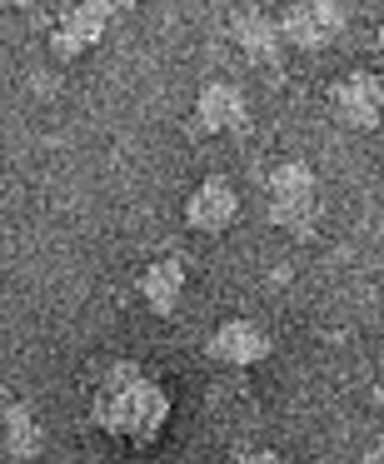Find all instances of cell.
Listing matches in <instances>:
<instances>
[{
	"label": "cell",
	"mask_w": 384,
	"mask_h": 464,
	"mask_svg": "<svg viewBox=\"0 0 384 464\" xmlns=\"http://www.w3.org/2000/svg\"><path fill=\"white\" fill-rule=\"evenodd\" d=\"M205 354L215 364H230V370H250V364L270 360V334L254 320H225V324H215Z\"/></svg>",
	"instance_id": "obj_9"
},
{
	"label": "cell",
	"mask_w": 384,
	"mask_h": 464,
	"mask_svg": "<svg viewBox=\"0 0 384 464\" xmlns=\"http://www.w3.org/2000/svg\"><path fill=\"white\" fill-rule=\"evenodd\" d=\"M175 400L165 390L160 374H150L145 364L120 360L101 374V384L91 390V424L105 440L125 444V450H150L170 430Z\"/></svg>",
	"instance_id": "obj_1"
},
{
	"label": "cell",
	"mask_w": 384,
	"mask_h": 464,
	"mask_svg": "<svg viewBox=\"0 0 384 464\" xmlns=\"http://www.w3.org/2000/svg\"><path fill=\"white\" fill-rule=\"evenodd\" d=\"M245 200L240 190H235L230 175H200V180L190 185V195H185V225H190L195 235H225L235 220H240Z\"/></svg>",
	"instance_id": "obj_6"
},
{
	"label": "cell",
	"mask_w": 384,
	"mask_h": 464,
	"mask_svg": "<svg viewBox=\"0 0 384 464\" xmlns=\"http://www.w3.org/2000/svg\"><path fill=\"white\" fill-rule=\"evenodd\" d=\"M230 41L240 55H250V65H274L284 55V41H280V25L264 5H235L230 15Z\"/></svg>",
	"instance_id": "obj_8"
},
{
	"label": "cell",
	"mask_w": 384,
	"mask_h": 464,
	"mask_svg": "<svg viewBox=\"0 0 384 464\" xmlns=\"http://www.w3.org/2000/svg\"><path fill=\"white\" fill-rule=\"evenodd\" d=\"M240 464H284V459H280L274 450H245V454H240Z\"/></svg>",
	"instance_id": "obj_12"
},
{
	"label": "cell",
	"mask_w": 384,
	"mask_h": 464,
	"mask_svg": "<svg viewBox=\"0 0 384 464\" xmlns=\"http://www.w3.org/2000/svg\"><path fill=\"white\" fill-rule=\"evenodd\" d=\"M324 111L354 135H370L384 125V75L370 65H350L324 85Z\"/></svg>",
	"instance_id": "obj_3"
},
{
	"label": "cell",
	"mask_w": 384,
	"mask_h": 464,
	"mask_svg": "<svg viewBox=\"0 0 384 464\" xmlns=\"http://www.w3.org/2000/svg\"><path fill=\"white\" fill-rule=\"evenodd\" d=\"M185 285H190V275H185L180 255H155V260L135 275V290H140V300H145L150 314H175L180 310Z\"/></svg>",
	"instance_id": "obj_10"
},
{
	"label": "cell",
	"mask_w": 384,
	"mask_h": 464,
	"mask_svg": "<svg viewBox=\"0 0 384 464\" xmlns=\"http://www.w3.org/2000/svg\"><path fill=\"white\" fill-rule=\"evenodd\" d=\"M264 215L274 230L310 240L324 220V195H320V175L310 160H280L264 175Z\"/></svg>",
	"instance_id": "obj_2"
},
{
	"label": "cell",
	"mask_w": 384,
	"mask_h": 464,
	"mask_svg": "<svg viewBox=\"0 0 384 464\" xmlns=\"http://www.w3.org/2000/svg\"><path fill=\"white\" fill-rule=\"evenodd\" d=\"M110 25H115V15L101 11L95 0H71V5L55 15L51 35H45V51H51L61 65H75L81 55H91L95 45L110 35Z\"/></svg>",
	"instance_id": "obj_5"
},
{
	"label": "cell",
	"mask_w": 384,
	"mask_h": 464,
	"mask_svg": "<svg viewBox=\"0 0 384 464\" xmlns=\"http://www.w3.org/2000/svg\"><path fill=\"white\" fill-rule=\"evenodd\" d=\"M370 400H374V410L384 414V364L374 370V384H370Z\"/></svg>",
	"instance_id": "obj_14"
},
{
	"label": "cell",
	"mask_w": 384,
	"mask_h": 464,
	"mask_svg": "<svg viewBox=\"0 0 384 464\" xmlns=\"http://www.w3.org/2000/svg\"><path fill=\"white\" fill-rule=\"evenodd\" d=\"M360 464H384V444H374V450L370 454H364V459Z\"/></svg>",
	"instance_id": "obj_16"
},
{
	"label": "cell",
	"mask_w": 384,
	"mask_h": 464,
	"mask_svg": "<svg viewBox=\"0 0 384 464\" xmlns=\"http://www.w3.org/2000/svg\"><path fill=\"white\" fill-rule=\"evenodd\" d=\"M379 45H384V15H379Z\"/></svg>",
	"instance_id": "obj_17"
},
{
	"label": "cell",
	"mask_w": 384,
	"mask_h": 464,
	"mask_svg": "<svg viewBox=\"0 0 384 464\" xmlns=\"http://www.w3.org/2000/svg\"><path fill=\"white\" fill-rule=\"evenodd\" d=\"M195 125H200L205 135H240L250 130V101H245V91L235 81H205L200 91H195Z\"/></svg>",
	"instance_id": "obj_7"
},
{
	"label": "cell",
	"mask_w": 384,
	"mask_h": 464,
	"mask_svg": "<svg viewBox=\"0 0 384 464\" xmlns=\"http://www.w3.org/2000/svg\"><path fill=\"white\" fill-rule=\"evenodd\" d=\"M5 450H11V459H21V464L45 450V430H41V420H35L31 404H11V410H5Z\"/></svg>",
	"instance_id": "obj_11"
},
{
	"label": "cell",
	"mask_w": 384,
	"mask_h": 464,
	"mask_svg": "<svg viewBox=\"0 0 384 464\" xmlns=\"http://www.w3.org/2000/svg\"><path fill=\"white\" fill-rule=\"evenodd\" d=\"M95 5H101V11H110L115 21H120V15H125V11H135L140 0H95Z\"/></svg>",
	"instance_id": "obj_13"
},
{
	"label": "cell",
	"mask_w": 384,
	"mask_h": 464,
	"mask_svg": "<svg viewBox=\"0 0 384 464\" xmlns=\"http://www.w3.org/2000/svg\"><path fill=\"white\" fill-rule=\"evenodd\" d=\"M274 25H280L284 51L320 55V51H330L344 35V25H350V0H290V5L274 15Z\"/></svg>",
	"instance_id": "obj_4"
},
{
	"label": "cell",
	"mask_w": 384,
	"mask_h": 464,
	"mask_svg": "<svg viewBox=\"0 0 384 464\" xmlns=\"http://www.w3.org/2000/svg\"><path fill=\"white\" fill-rule=\"evenodd\" d=\"M31 5H41V0H0V11H31Z\"/></svg>",
	"instance_id": "obj_15"
}]
</instances>
